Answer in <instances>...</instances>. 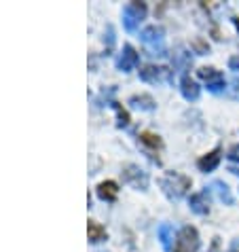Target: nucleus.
I'll list each match as a JSON object with an SVG mask.
<instances>
[{"instance_id": "nucleus-1", "label": "nucleus", "mask_w": 239, "mask_h": 252, "mask_svg": "<svg viewBox=\"0 0 239 252\" xmlns=\"http://www.w3.org/2000/svg\"><path fill=\"white\" fill-rule=\"evenodd\" d=\"M197 246H199V240H197V231L191 227H184L180 233V240H178V248L176 252H195Z\"/></svg>"}, {"instance_id": "nucleus-9", "label": "nucleus", "mask_w": 239, "mask_h": 252, "mask_svg": "<svg viewBox=\"0 0 239 252\" xmlns=\"http://www.w3.org/2000/svg\"><path fill=\"white\" fill-rule=\"evenodd\" d=\"M231 66H233V68H239V58H233V60H231Z\"/></svg>"}, {"instance_id": "nucleus-2", "label": "nucleus", "mask_w": 239, "mask_h": 252, "mask_svg": "<svg viewBox=\"0 0 239 252\" xmlns=\"http://www.w3.org/2000/svg\"><path fill=\"white\" fill-rule=\"evenodd\" d=\"M218 161H220V151H214V153H209L208 157H203L201 161H199V167L201 170H206V172H209V170H214V167L218 165Z\"/></svg>"}, {"instance_id": "nucleus-6", "label": "nucleus", "mask_w": 239, "mask_h": 252, "mask_svg": "<svg viewBox=\"0 0 239 252\" xmlns=\"http://www.w3.org/2000/svg\"><path fill=\"white\" fill-rule=\"evenodd\" d=\"M142 142H144V144H149V146H154V149H157V146H161L159 136L149 134V131H146V134H142Z\"/></svg>"}, {"instance_id": "nucleus-8", "label": "nucleus", "mask_w": 239, "mask_h": 252, "mask_svg": "<svg viewBox=\"0 0 239 252\" xmlns=\"http://www.w3.org/2000/svg\"><path fill=\"white\" fill-rule=\"evenodd\" d=\"M229 157L233 159V161H239V144H237V146H233V149L229 151Z\"/></svg>"}, {"instance_id": "nucleus-10", "label": "nucleus", "mask_w": 239, "mask_h": 252, "mask_svg": "<svg viewBox=\"0 0 239 252\" xmlns=\"http://www.w3.org/2000/svg\"><path fill=\"white\" fill-rule=\"evenodd\" d=\"M231 252H239V240L233 244V248H231Z\"/></svg>"}, {"instance_id": "nucleus-4", "label": "nucleus", "mask_w": 239, "mask_h": 252, "mask_svg": "<svg viewBox=\"0 0 239 252\" xmlns=\"http://www.w3.org/2000/svg\"><path fill=\"white\" fill-rule=\"evenodd\" d=\"M214 189L218 191V195H220L222 201H227V204H233V197H231V193H229V187L224 185V183H214Z\"/></svg>"}, {"instance_id": "nucleus-3", "label": "nucleus", "mask_w": 239, "mask_h": 252, "mask_svg": "<svg viewBox=\"0 0 239 252\" xmlns=\"http://www.w3.org/2000/svg\"><path fill=\"white\" fill-rule=\"evenodd\" d=\"M182 92H184V95L188 97V100H195V97L199 95V87H197L193 81L184 79V83H182Z\"/></svg>"}, {"instance_id": "nucleus-5", "label": "nucleus", "mask_w": 239, "mask_h": 252, "mask_svg": "<svg viewBox=\"0 0 239 252\" xmlns=\"http://www.w3.org/2000/svg\"><path fill=\"white\" fill-rule=\"evenodd\" d=\"M191 206H193V210L195 212H208V204L203 201V195H195V197L191 199Z\"/></svg>"}, {"instance_id": "nucleus-7", "label": "nucleus", "mask_w": 239, "mask_h": 252, "mask_svg": "<svg viewBox=\"0 0 239 252\" xmlns=\"http://www.w3.org/2000/svg\"><path fill=\"white\" fill-rule=\"evenodd\" d=\"M172 229L170 227H161V237H163V244H165V248H170V242H172Z\"/></svg>"}]
</instances>
